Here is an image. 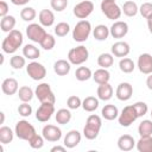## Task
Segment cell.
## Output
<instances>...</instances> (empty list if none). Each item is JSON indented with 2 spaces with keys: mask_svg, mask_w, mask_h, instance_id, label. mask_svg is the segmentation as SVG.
<instances>
[{
  "mask_svg": "<svg viewBox=\"0 0 152 152\" xmlns=\"http://www.w3.org/2000/svg\"><path fill=\"white\" fill-rule=\"evenodd\" d=\"M23 33L19 30H12L8 32L7 37L2 40L1 49L6 53H14L23 44Z\"/></svg>",
  "mask_w": 152,
  "mask_h": 152,
  "instance_id": "6da1fadb",
  "label": "cell"
},
{
  "mask_svg": "<svg viewBox=\"0 0 152 152\" xmlns=\"http://www.w3.org/2000/svg\"><path fill=\"white\" fill-rule=\"evenodd\" d=\"M90 32H91V25H90V23L88 20L82 19V20H80L75 25V27L72 30V38H74L75 42L82 43V42H86L89 38Z\"/></svg>",
  "mask_w": 152,
  "mask_h": 152,
  "instance_id": "7a4b0ae2",
  "label": "cell"
},
{
  "mask_svg": "<svg viewBox=\"0 0 152 152\" xmlns=\"http://www.w3.org/2000/svg\"><path fill=\"white\" fill-rule=\"evenodd\" d=\"M89 58V51L86 46L80 45L76 48H72L68 52V61L74 65H80L87 62Z\"/></svg>",
  "mask_w": 152,
  "mask_h": 152,
  "instance_id": "3957f363",
  "label": "cell"
},
{
  "mask_svg": "<svg viewBox=\"0 0 152 152\" xmlns=\"http://www.w3.org/2000/svg\"><path fill=\"white\" fill-rule=\"evenodd\" d=\"M14 133L19 139L26 140V141H28L34 134H37L34 127L26 120H20V121H18L15 124Z\"/></svg>",
  "mask_w": 152,
  "mask_h": 152,
  "instance_id": "277c9868",
  "label": "cell"
},
{
  "mask_svg": "<svg viewBox=\"0 0 152 152\" xmlns=\"http://www.w3.org/2000/svg\"><path fill=\"white\" fill-rule=\"evenodd\" d=\"M34 95L40 101V103H53L55 104L56 97H55V94H53L49 83L38 84L36 90H34Z\"/></svg>",
  "mask_w": 152,
  "mask_h": 152,
  "instance_id": "5b68a950",
  "label": "cell"
},
{
  "mask_svg": "<svg viewBox=\"0 0 152 152\" xmlns=\"http://www.w3.org/2000/svg\"><path fill=\"white\" fill-rule=\"evenodd\" d=\"M101 11L102 13L110 20H116L121 17V8L119 7V5L115 2V1H112V0H102L101 1Z\"/></svg>",
  "mask_w": 152,
  "mask_h": 152,
  "instance_id": "8992f818",
  "label": "cell"
},
{
  "mask_svg": "<svg viewBox=\"0 0 152 152\" xmlns=\"http://www.w3.org/2000/svg\"><path fill=\"white\" fill-rule=\"evenodd\" d=\"M137 119H138V114H137V112H135L133 104H132V106H126V107H124V109L121 110V113H120L119 116H118L119 124H120L121 126H124V127L131 126Z\"/></svg>",
  "mask_w": 152,
  "mask_h": 152,
  "instance_id": "52a82bcc",
  "label": "cell"
},
{
  "mask_svg": "<svg viewBox=\"0 0 152 152\" xmlns=\"http://www.w3.org/2000/svg\"><path fill=\"white\" fill-rule=\"evenodd\" d=\"M26 34H27V38L34 43H39L45 38V36L48 34L46 31L43 28L42 25H38V24H30L27 27H26Z\"/></svg>",
  "mask_w": 152,
  "mask_h": 152,
  "instance_id": "ba28073f",
  "label": "cell"
},
{
  "mask_svg": "<svg viewBox=\"0 0 152 152\" xmlns=\"http://www.w3.org/2000/svg\"><path fill=\"white\" fill-rule=\"evenodd\" d=\"M74 14L78 19H86L94 11V4L90 0H83L74 6Z\"/></svg>",
  "mask_w": 152,
  "mask_h": 152,
  "instance_id": "9c48e42d",
  "label": "cell"
},
{
  "mask_svg": "<svg viewBox=\"0 0 152 152\" xmlns=\"http://www.w3.org/2000/svg\"><path fill=\"white\" fill-rule=\"evenodd\" d=\"M26 72L27 75L34 80V81H40L46 76V69L43 64L38 63V62H31L28 63V65L26 66Z\"/></svg>",
  "mask_w": 152,
  "mask_h": 152,
  "instance_id": "30bf717a",
  "label": "cell"
},
{
  "mask_svg": "<svg viewBox=\"0 0 152 152\" xmlns=\"http://www.w3.org/2000/svg\"><path fill=\"white\" fill-rule=\"evenodd\" d=\"M53 113H55L53 103H42L36 112V119L40 122H46L48 120L51 119Z\"/></svg>",
  "mask_w": 152,
  "mask_h": 152,
  "instance_id": "8fae6325",
  "label": "cell"
},
{
  "mask_svg": "<svg viewBox=\"0 0 152 152\" xmlns=\"http://www.w3.org/2000/svg\"><path fill=\"white\" fill-rule=\"evenodd\" d=\"M42 135L44 137L45 140L51 141V142H56L62 138V131L59 127H57L55 125H46L43 127Z\"/></svg>",
  "mask_w": 152,
  "mask_h": 152,
  "instance_id": "7c38bea8",
  "label": "cell"
},
{
  "mask_svg": "<svg viewBox=\"0 0 152 152\" xmlns=\"http://www.w3.org/2000/svg\"><path fill=\"white\" fill-rule=\"evenodd\" d=\"M138 69L141 74H152V56L150 53H141L138 57Z\"/></svg>",
  "mask_w": 152,
  "mask_h": 152,
  "instance_id": "4fadbf2b",
  "label": "cell"
},
{
  "mask_svg": "<svg viewBox=\"0 0 152 152\" xmlns=\"http://www.w3.org/2000/svg\"><path fill=\"white\" fill-rule=\"evenodd\" d=\"M109 31H110V36H112L113 38L120 39V38H122V37H125V36L127 34V32H128V25H127V23H125V21L118 20V21H115V23L110 26Z\"/></svg>",
  "mask_w": 152,
  "mask_h": 152,
  "instance_id": "5bb4252c",
  "label": "cell"
},
{
  "mask_svg": "<svg viewBox=\"0 0 152 152\" xmlns=\"http://www.w3.org/2000/svg\"><path fill=\"white\" fill-rule=\"evenodd\" d=\"M116 97L118 100L120 101H127L132 97V94H133V87L131 83L128 82H122L116 88Z\"/></svg>",
  "mask_w": 152,
  "mask_h": 152,
  "instance_id": "9a60e30c",
  "label": "cell"
},
{
  "mask_svg": "<svg viewBox=\"0 0 152 152\" xmlns=\"http://www.w3.org/2000/svg\"><path fill=\"white\" fill-rule=\"evenodd\" d=\"M81 142V133L77 129H71L64 137V146L66 148H74Z\"/></svg>",
  "mask_w": 152,
  "mask_h": 152,
  "instance_id": "2e32d148",
  "label": "cell"
},
{
  "mask_svg": "<svg viewBox=\"0 0 152 152\" xmlns=\"http://www.w3.org/2000/svg\"><path fill=\"white\" fill-rule=\"evenodd\" d=\"M112 50V55H114L115 57H126L129 51H131V48H129V44L126 43V42H116L112 45L110 48Z\"/></svg>",
  "mask_w": 152,
  "mask_h": 152,
  "instance_id": "e0dca14e",
  "label": "cell"
},
{
  "mask_svg": "<svg viewBox=\"0 0 152 152\" xmlns=\"http://www.w3.org/2000/svg\"><path fill=\"white\" fill-rule=\"evenodd\" d=\"M137 145L134 138L129 134H124L118 139V147L121 151H131Z\"/></svg>",
  "mask_w": 152,
  "mask_h": 152,
  "instance_id": "ac0fdd59",
  "label": "cell"
},
{
  "mask_svg": "<svg viewBox=\"0 0 152 152\" xmlns=\"http://www.w3.org/2000/svg\"><path fill=\"white\" fill-rule=\"evenodd\" d=\"M18 81L15 78L8 77L6 80H4L2 84H1V89L4 91V94L6 95H14L19 89H18Z\"/></svg>",
  "mask_w": 152,
  "mask_h": 152,
  "instance_id": "d6986e66",
  "label": "cell"
},
{
  "mask_svg": "<svg viewBox=\"0 0 152 152\" xmlns=\"http://www.w3.org/2000/svg\"><path fill=\"white\" fill-rule=\"evenodd\" d=\"M70 62L69 61H65V59H58V61H56L55 62V64H53V71L57 74V75H59V76H65V75H68L69 74V71H70Z\"/></svg>",
  "mask_w": 152,
  "mask_h": 152,
  "instance_id": "ffe728a7",
  "label": "cell"
},
{
  "mask_svg": "<svg viewBox=\"0 0 152 152\" xmlns=\"http://www.w3.org/2000/svg\"><path fill=\"white\" fill-rule=\"evenodd\" d=\"M113 96V88L109 83L99 84L97 87V97L102 101H108Z\"/></svg>",
  "mask_w": 152,
  "mask_h": 152,
  "instance_id": "44dd1931",
  "label": "cell"
},
{
  "mask_svg": "<svg viewBox=\"0 0 152 152\" xmlns=\"http://www.w3.org/2000/svg\"><path fill=\"white\" fill-rule=\"evenodd\" d=\"M39 23L42 26L49 27L55 23V14L50 10H42L39 12Z\"/></svg>",
  "mask_w": 152,
  "mask_h": 152,
  "instance_id": "7402d4cb",
  "label": "cell"
},
{
  "mask_svg": "<svg viewBox=\"0 0 152 152\" xmlns=\"http://www.w3.org/2000/svg\"><path fill=\"white\" fill-rule=\"evenodd\" d=\"M109 34H110L109 28H108L106 25H103V24H100V25L95 26V28L93 30V36H94V38H95L96 40H100V42L106 40Z\"/></svg>",
  "mask_w": 152,
  "mask_h": 152,
  "instance_id": "603a6c76",
  "label": "cell"
},
{
  "mask_svg": "<svg viewBox=\"0 0 152 152\" xmlns=\"http://www.w3.org/2000/svg\"><path fill=\"white\" fill-rule=\"evenodd\" d=\"M101 114H102V118H104L106 120H115L118 116H119V110H118V107L114 106V104H106L102 110H101Z\"/></svg>",
  "mask_w": 152,
  "mask_h": 152,
  "instance_id": "cb8c5ba5",
  "label": "cell"
},
{
  "mask_svg": "<svg viewBox=\"0 0 152 152\" xmlns=\"http://www.w3.org/2000/svg\"><path fill=\"white\" fill-rule=\"evenodd\" d=\"M137 148L139 152H152V135L140 137L137 141Z\"/></svg>",
  "mask_w": 152,
  "mask_h": 152,
  "instance_id": "d4e9b609",
  "label": "cell"
},
{
  "mask_svg": "<svg viewBox=\"0 0 152 152\" xmlns=\"http://www.w3.org/2000/svg\"><path fill=\"white\" fill-rule=\"evenodd\" d=\"M93 78L97 84H103V83H108L109 78H110V74L107 69L104 68H100L97 69L94 74H93Z\"/></svg>",
  "mask_w": 152,
  "mask_h": 152,
  "instance_id": "484cf974",
  "label": "cell"
},
{
  "mask_svg": "<svg viewBox=\"0 0 152 152\" xmlns=\"http://www.w3.org/2000/svg\"><path fill=\"white\" fill-rule=\"evenodd\" d=\"M15 26V18L13 15H5L1 18L0 21V27L2 32H11L12 30H14Z\"/></svg>",
  "mask_w": 152,
  "mask_h": 152,
  "instance_id": "4316f807",
  "label": "cell"
},
{
  "mask_svg": "<svg viewBox=\"0 0 152 152\" xmlns=\"http://www.w3.org/2000/svg\"><path fill=\"white\" fill-rule=\"evenodd\" d=\"M23 55H24L25 58L33 61V59H36V58H38L40 56V51L33 44H26L23 48Z\"/></svg>",
  "mask_w": 152,
  "mask_h": 152,
  "instance_id": "83f0119b",
  "label": "cell"
},
{
  "mask_svg": "<svg viewBox=\"0 0 152 152\" xmlns=\"http://www.w3.org/2000/svg\"><path fill=\"white\" fill-rule=\"evenodd\" d=\"M121 11H122V13H124L125 15H127V17H134V15H137V13L139 12V7H138V5H137L134 1L128 0V1L124 2Z\"/></svg>",
  "mask_w": 152,
  "mask_h": 152,
  "instance_id": "f1b7e54d",
  "label": "cell"
},
{
  "mask_svg": "<svg viewBox=\"0 0 152 152\" xmlns=\"http://www.w3.org/2000/svg\"><path fill=\"white\" fill-rule=\"evenodd\" d=\"M55 118H56L57 124H59V125H65V124H68V122L71 120V113H70V110L66 109V108H61V109L57 110Z\"/></svg>",
  "mask_w": 152,
  "mask_h": 152,
  "instance_id": "f546056e",
  "label": "cell"
},
{
  "mask_svg": "<svg viewBox=\"0 0 152 152\" xmlns=\"http://www.w3.org/2000/svg\"><path fill=\"white\" fill-rule=\"evenodd\" d=\"M82 107L86 112H94L99 107V99L94 96H87L82 101Z\"/></svg>",
  "mask_w": 152,
  "mask_h": 152,
  "instance_id": "4dcf8cb0",
  "label": "cell"
},
{
  "mask_svg": "<svg viewBox=\"0 0 152 152\" xmlns=\"http://www.w3.org/2000/svg\"><path fill=\"white\" fill-rule=\"evenodd\" d=\"M13 137H14V133H13V131H12L10 127L2 126V127L0 128V142H1L2 145L12 142Z\"/></svg>",
  "mask_w": 152,
  "mask_h": 152,
  "instance_id": "1f68e13d",
  "label": "cell"
},
{
  "mask_svg": "<svg viewBox=\"0 0 152 152\" xmlns=\"http://www.w3.org/2000/svg\"><path fill=\"white\" fill-rule=\"evenodd\" d=\"M114 63V57L112 53H101L99 57H97V64L101 68H104V69H108L109 66H112Z\"/></svg>",
  "mask_w": 152,
  "mask_h": 152,
  "instance_id": "d6a6232c",
  "label": "cell"
},
{
  "mask_svg": "<svg viewBox=\"0 0 152 152\" xmlns=\"http://www.w3.org/2000/svg\"><path fill=\"white\" fill-rule=\"evenodd\" d=\"M75 76L78 81L81 82H84V81H88L90 77H93V72L87 66H78L75 71Z\"/></svg>",
  "mask_w": 152,
  "mask_h": 152,
  "instance_id": "836d02e7",
  "label": "cell"
},
{
  "mask_svg": "<svg viewBox=\"0 0 152 152\" xmlns=\"http://www.w3.org/2000/svg\"><path fill=\"white\" fill-rule=\"evenodd\" d=\"M138 133L140 137L152 135V121L151 120H142L138 126Z\"/></svg>",
  "mask_w": 152,
  "mask_h": 152,
  "instance_id": "e575fe53",
  "label": "cell"
},
{
  "mask_svg": "<svg viewBox=\"0 0 152 152\" xmlns=\"http://www.w3.org/2000/svg\"><path fill=\"white\" fill-rule=\"evenodd\" d=\"M119 68H120V70H121L122 72L129 74V72H132V71L134 70L135 65H134V62H133L131 58L124 57V58H121L120 62H119Z\"/></svg>",
  "mask_w": 152,
  "mask_h": 152,
  "instance_id": "d590c367",
  "label": "cell"
},
{
  "mask_svg": "<svg viewBox=\"0 0 152 152\" xmlns=\"http://www.w3.org/2000/svg\"><path fill=\"white\" fill-rule=\"evenodd\" d=\"M33 90L27 87V86H24V87H20L19 90H18V96L19 99L23 101V102H30L33 97Z\"/></svg>",
  "mask_w": 152,
  "mask_h": 152,
  "instance_id": "8d00e7d4",
  "label": "cell"
},
{
  "mask_svg": "<svg viewBox=\"0 0 152 152\" xmlns=\"http://www.w3.org/2000/svg\"><path fill=\"white\" fill-rule=\"evenodd\" d=\"M36 15H37V13H36V11H34L33 7L26 6V7H24V8L20 11V17H21V19L25 20V21H32V20L36 18Z\"/></svg>",
  "mask_w": 152,
  "mask_h": 152,
  "instance_id": "74e56055",
  "label": "cell"
},
{
  "mask_svg": "<svg viewBox=\"0 0 152 152\" xmlns=\"http://www.w3.org/2000/svg\"><path fill=\"white\" fill-rule=\"evenodd\" d=\"M25 63H26L25 57H21V56H19V55H14V56L11 57V59H10L11 66H12L13 69H15V70H19V69L24 68V66H25Z\"/></svg>",
  "mask_w": 152,
  "mask_h": 152,
  "instance_id": "f35d334b",
  "label": "cell"
},
{
  "mask_svg": "<svg viewBox=\"0 0 152 152\" xmlns=\"http://www.w3.org/2000/svg\"><path fill=\"white\" fill-rule=\"evenodd\" d=\"M86 125L89 126V127H93V128H95V129H97V131H100V129H101V126H102V121H101V118H100L99 115L91 114V115L88 116Z\"/></svg>",
  "mask_w": 152,
  "mask_h": 152,
  "instance_id": "ab89813d",
  "label": "cell"
},
{
  "mask_svg": "<svg viewBox=\"0 0 152 152\" xmlns=\"http://www.w3.org/2000/svg\"><path fill=\"white\" fill-rule=\"evenodd\" d=\"M69 31H70V26H69L68 23L62 21V23H58V24L55 26V33H56L58 37H64V36H66V34L69 33Z\"/></svg>",
  "mask_w": 152,
  "mask_h": 152,
  "instance_id": "60d3db41",
  "label": "cell"
},
{
  "mask_svg": "<svg viewBox=\"0 0 152 152\" xmlns=\"http://www.w3.org/2000/svg\"><path fill=\"white\" fill-rule=\"evenodd\" d=\"M55 44H56V40H55V37L52 34H46L45 38L40 42V46L44 49V50H52L55 48Z\"/></svg>",
  "mask_w": 152,
  "mask_h": 152,
  "instance_id": "b9f144b4",
  "label": "cell"
},
{
  "mask_svg": "<svg viewBox=\"0 0 152 152\" xmlns=\"http://www.w3.org/2000/svg\"><path fill=\"white\" fill-rule=\"evenodd\" d=\"M44 137L42 135H38V134H34L30 140H28V144H30V146L32 147V148H34V150H38V148H42L43 147V145H44Z\"/></svg>",
  "mask_w": 152,
  "mask_h": 152,
  "instance_id": "7bdbcfd3",
  "label": "cell"
},
{
  "mask_svg": "<svg viewBox=\"0 0 152 152\" xmlns=\"http://www.w3.org/2000/svg\"><path fill=\"white\" fill-rule=\"evenodd\" d=\"M133 107H134V109H135V112H137V114H138V118L146 115L147 112H148V107H147V104H146L145 102H142V101H138V102H135V103L133 104Z\"/></svg>",
  "mask_w": 152,
  "mask_h": 152,
  "instance_id": "ee69618b",
  "label": "cell"
},
{
  "mask_svg": "<svg viewBox=\"0 0 152 152\" xmlns=\"http://www.w3.org/2000/svg\"><path fill=\"white\" fill-rule=\"evenodd\" d=\"M66 106H68L69 109H77V108H80V107L82 106V101H81V99H80L78 96L72 95V96H70V97L68 99Z\"/></svg>",
  "mask_w": 152,
  "mask_h": 152,
  "instance_id": "f6af8a7d",
  "label": "cell"
},
{
  "mask_svg": "<svg viewBox=\"0 0 152 152\" xmlns=\"http://www.w3.org/2000/svg\"><path fill=\"white\" fill-rule=\"evenodd\" d=\"M18 113H19V115H21L24 118H27L32 114V107L27 102H23L18 107Z\"/></svg>",
  "mask_w": 152,
  "mask_h": 152,
  "instance_id": "bcb514c9",
  "label": "cell"
},
{
  "mask_svg": "<svg viewBox=\"0 0 152 152\" xmlns=\"http://www.w3.org/2000/svg\"><path fill=\"white\" fill-rule=\"evenodd\" d=\"M51 7L56 12H62L68 6V0H51Z\"/></svg>",
  "mask_w": 152,
  "mask_h": 152,
  "instance_id": "7dc6e473",
  "label": "cell"
},
{
  "mask_svg": "<svg viewBox=\"0 0 152 152\" xmlns=\"http://www.w3.org/2000/svg\"><path fill=\"white\" fill-rule=\"evenodd\" d=\"M99 132L100 131H97V129H95V128H93V127H89V126H84V128H83V135L87 138V139H89V140H94L95 138H97V135H99Z\"/></svg>",
  "mask_w": 152,
  "mask_h": 152,
  "instance_id": "c3c4849f",
  "label": "cell"
},
{
  "mask_svg": "<svg viewBox=\"0 0 152 152\" xmlns=\"http://www.w3.org/2000/svg\"><path fill=\"white\" fill-rule=\"evenodd\" d=\"M139 12L144 18H148L152 15V2H144L139 7Z\"/></svg>",
  "mask_w": 152,
  "mask_h": 152,
  "instance_id": "681fc988",
  "label": "cell"
},
{
  "mask_svg": "<svg viewBox=\"0 0 152 152\" xmlns=\"http://www.w3.org/2000/svg\"><path fill=\"white\" fill-rule=\"evenodd\" d=\"M7 13H8V5L6 1L1 0L0 1V17L2 18L5 15H7Z\"/></svg>",
  "mask_w": 152,
  "mask_h": 152,
  "instance_id": "f907efd6",
  "label": "cell"
},
{
  "mask_svg": "<svg viewBox=\"0 0 152 152\" xmlns=\"http://www.w3.org/2000/svg\"><path fill=\"white\" fill-rule=\"evenodd\" d=\"M28 1H30V0H11V2H12L13 5H15V6H24V5H26Z\"/></svg>",
  "mask_w": 152,
  "mask_h": 152,
  "instance_id": "816d5d0a",
  "label": "cell"
},
{
  "mask_svg": "<svg viewBox=\"0 0 152 152\" xmlns=\"http://www.w3.org/2000/svg\"><path fill=\"white\" fill-rule=\"evenodd\" d=\"M65 150H66L65 146H59V145H57V146H53V147L51 148V152H56V151H58V152H65Z\"/></svg>",
  "mask_w": 152,
  "mask_h": 152,
  "instance_id": "f5cc1de1",
  "label": "cell"
},
{
  "mask_svg": "<svg viewBox=\"0 0 152 152\" xmlns=\"http://www.w3.org/2000/svg\"><path fill=\"white\" fill-rule=\"evenodd\" d=\"M146 86L150 90H152V74H150V76H147L146 78Z\"/></svg>",
  "mask_w": 152,
  "mask_h": 152,
  "instance_id": "db71d44e",
  "label": "cell"
},
{
  "mask_svg": "<svg viewBox=\"0 0 152 152\" xmlns=\"http://www.w3.org/2000/svg\"><path fill=\"white\" fill-rule=\"evenodd\" d=\"M147 27H148V31L152 33V15L147 18Z\"/></svg>",
  "mask_w": 152,
  "mask_h": 152,
  "instance_id": "11a10c76",
  "label": "cell"
},
{
  "mask_svg": "<svg viewBox=\"0 0 152 152\" xmlns=\"http://www.w3.org/2000/svg\"><path fill=\"white\" fill-rule=\"evenodd\" d=\"M0 115H1V121H0V124H4V121H5V113H4V112H1V113H0Z\"/></svg>",
  "mask_w": 152,
  "mask_h": 152,
  "instance_id": "9f6ffc18",
  "label": "cell"
},
{
  "mask_svg": "<svg viewBox=\"0 0 152 152\" xmlns=\"http://www.w3.org/2000/svg\"><path fill=\"white\" fill-rule=\"evenodd\" d=\"M151 118H152V109H151Z\"/></svg>",
  "mask_w": 152,
  "mask_h": 152,
  "instance_id": "6f0895ef",
  "label": "cell"
},
{
  "mask_svg": "<svg viewBox=\"0 0 152 152\" xmlns=\"http://www.w3.org/2000/svg\"><path fill=\"white\" fill-rule=\"evenodd\" d=\"M112 1H115V0H112Z\"/></svg>",
  "mask_w": 152,
  "mask_h": 152,
  "instance_id": "680465c9",
  "label": "cell"
}]
</instances>
